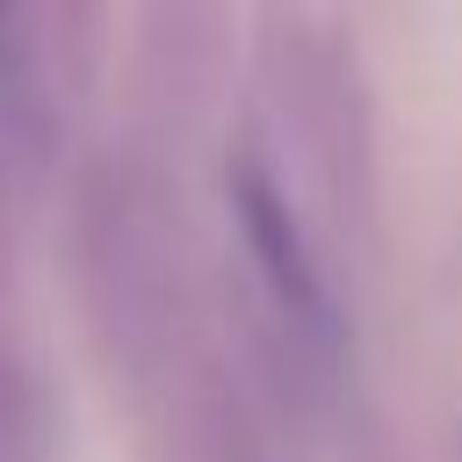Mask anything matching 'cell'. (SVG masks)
I'll list each match as a JSON object with an SVG mask.
<instances>
[{"mask_svg":"<svg viewBox=\"0 0 462 462\" xmlns=\"http://www.w3.org/2000/svg\"><path fill=\"white\" fill-rule=\"evenodd\" d=\"M238 217H245V238H253V253H260L274 296H282L303 325H325L332 310H325V282H318V267H310V253H303V231H296L289 202H282L253 166L238 173Z\"/></svg>","mask_w":462,"mask_h":462,"instance_id":"cell-1","label":"cell"}]
</instances>
